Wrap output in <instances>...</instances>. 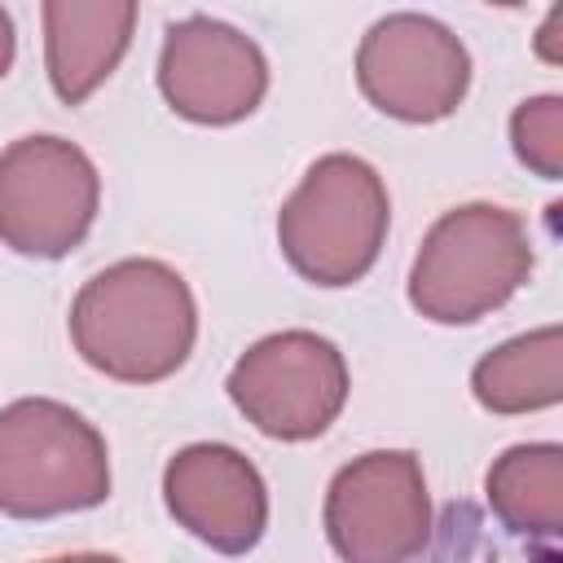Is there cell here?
Instances as JSON below:
<instances>
[{
	"mask_svg": "<svg viewBox=\"0 0 563 563\" xmlns=\"http://www.w3.org/2000/svg\"><path fill=\"white\" fill-rule=\"evenodd\" d=\"M198 339L189 282L163 260H119L101 268L70 303V343L106 378L163 383Z\"/></svg>",
	"mask_w": 563,
	"mask_h": 563,
	"instance_id": "cell-1",
	"label": "cell"
},
{
	"mask_svg": "<svg viewBox=\"0 0 563 563\" xmlns=\"http://www.w3.org/2000/svg\"><path fill=\"white\" fill-rule=\"evenodd\" d=\"M387 224L391 198L383 176L356 154H325L282 202L277 246L303 282L339 290L374 268Z\"/></svg>",
	"mask_w": 563,
	"mask_h": 563,
	"instance_id": "cell-2",
	"label": "cell"
},
{
	"mask_svg": "<svg viewBox=\"0 0 563 563\" xmlns=\"http://www.w3.org/2000/svg\"><path fill=\"white\" fill-rule=\"evenodd\" d=\"M532 273L523 220L493 202L444 211L409 268V303L435 325H471L497 312Z\"/></svg>",
	"mask_w": 563,
	"mask_h": 563,
	"instance_id": "cell-3",
	"label": "cell"
},
{
	"mask_svg": "<svg viewBox=\"0 0 563 563\" xmlns=\"http://www.w3.org/2000/svg\"><path fill=\"white\" fill-rule=\"evenodd\" d=\"M110 497V453L101 431L62 400L26 396L0 409V510L53 519Z\"/></svg>",
	"mask_w": 563,
	"mask_h": 563,
	"instance_id": "cell-4",
	"label": "cell"
},
{
	"mask_svg": "<svg viewBox=\"0 0 563 563\" xmlns=\"http://www.w3.org/2000/svg\"><path fill=\"white\" fill-rule=\"evenodd\" d=\"M101 207L92 158L66 136H18L0 154V242L26 260L70 255Z\"/></svg>",
	"mask_w": 563,
	"mask_h": 563,
	"instance_id": "cell-5",
	"label": "cell"
},
{
	"mask_svg": "<svg viewBox=\"0 0 563 563\" xmlns=\"http://www.w3.org/2000/svg\"><path fill=\"white\" fill-rule=\"evenodd\" d=\"M229 400L273 440H317L347 405V361L312 330H282L251 343L229 369Z\"/></svg>",
	"mask_w": 563,
	"mask_h": 563,
	"instance_id": "cell-6",
	"label": "cell"
},
{
	"mask_svg": "<svg viewBox=\"0 0 563 563\" xmlns=\"http://www.w3.org/2000/svg\"><path fill=\"white\" fill-rule=\"evenodd\" d=\"M325 537L343 563H409L431 537V497L418 453L352 457L325 493Z\"/></svg>",
	"mask_w": 563,
	"mask_h": 563,
	"instance_id": "cell-7",
	"label": "cell"
},
{
	"mask_svg": "<svg viewBox=\"0 0 563 563\" xmlns=\"http://www.w3.org/2000/svg\"><path fill=\"white\" fill-rule=\"evenodd\" d=\"M356 84L374 110L400 123H435L462 106L471 53L427 13H387L356 48Z\"/></svg>",
	"mask_w": 563,
	"mask_h": 563,
	"instance_id": "cell-8",
	"label": "cell"
},
{
	"mask_svg": "<svg viewBox=\"0 0 563 563\" xmlns=\"http://www.w3.org/2000/svg\"><path fill=\"white\" fill-rule=\"evenodd\" d=\"M158 92L180 119L224 128L255 114V106L264 101L268 57L246 31L194 13L172 22L163 35Z\"/></svg>",
	"mask_w": 563,
	"mask_h": 563,
	"instance_id": "cell-9",
	"label": "cell"
},
{
	"mask_svg": "<svg viewBox=\"0 0 563 563\" xmlns=\"http://www.w3.org/2000/svg\"><path fill=\"white\" fill-rule=\"evenodd\" d=\"M172 519L220 554H246L268 528V488L233 444H189L163 466Z\"/></svg>",
	"mask_w": 563,
	"mask_h": 563,
	"instance_id": "cell-10",
	"label": "cell"
},
{
	"mask_svg": "<svg viewBox=\"0 0 563 563\" xmlns=\"http://www.w3.org/2000/svg\"><path fill=\"white\" fill-rule=\"evenodd\" d=\"M44 66L66 106H84L123 62L136 26L132 0H48L44 9Z\"/></svg>",
	"mask_w": 563,
	"mask_h": 563,
	"instance_id": "cell-11",
	"label": "cell"
},
{
	"mask_svg": "<svg viewBox=\"0 0 563 563\" xmlns=\"http://www.w3.org/2000/svg\"><path fill=\"white\" fill-rule=\"evenodd\" d=\"M471 391L488 413H537L559 405L563 396L559 325H541L479 356V365L471 369Z\"/></svg>",
	"mask_w": 563,
	"mask_h": 563,
	"instance_id": "cell-12",
	"label": "cell"
},
{
	"mask_svg": "<svg viewBox=\"0 0 563 563\" xmlns=\"http://www.w3.org/2000/svg\"><path fill=\"white\" fill-rule=\"evenodd\" d=\"M493 515L523 537H559L563 523V449L559 444H515L484 479Z\"/></svg>",
	"mask_w": 563,
	"mask_h": 563,
	"instance_id": "cell-13",
	"label": "cell"
},
{
	"mask_svg": "<svg viewBox=\"0 0 563 563\" xmlns=\"http://www.w3.org/2000/svg\"><path fill=\"white\" fill-rule=\"evenodd\" d=\"M510 145L528 172L541 180L563 176V97H528L510 114Z\"/></svg>",
	"mask_w": 563,
	"mask_h": 563,
	"instance_id": "cell-14",
	"label": "cell"
},
{
	"mask_svg": "<svg viewBox=\"0 0 563 563\" xmlns=\"http://www.w3.org/2000/svg\"><path fill=\"white\" fill-rule=\"evenodd\" d=\"M559 26H563V4H554V9L545 13L541 31H537V53H541L545 62H563V48H559Z\"/></svg>",
	"mask_w": 563,
	"mask_h": 563,
	"instance_id": "cell-15",
	"label": "cell"
},
{
	"mask_svg": "<svg viewBox=\"0 0 563 563\" xmlns=\"http://www.w3.org/2000/svg\"><path fill=\"white\" fill-rule=\"evenodd\" d=\"M13 53H18V35H13V18H9V9H0V79L9 75V66H13Z\"/></svg>",
	"mask_w": 563,
	"mask_h": 563,
	"instance_id": "cell-16",
	"label": "cell"
},
{
	"mask_svg": "<svg viewBox=\"0 0 563 563\" xmlns=\"http://www.w3.org/2000/svg\"><path fill=\"white\" fill-rule=\"evenodd\" d=\"M40 563H123L114 554H57V559H40Z\"/></svg>",
	"mask_w": 563,
	"mask_h": 563,
	"instance_id": "cell-17",
	"label": "cell"
}]
</instances>
